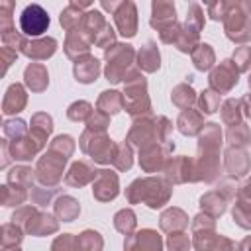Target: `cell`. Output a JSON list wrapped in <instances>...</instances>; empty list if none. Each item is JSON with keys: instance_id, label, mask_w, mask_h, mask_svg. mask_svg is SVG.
Returning <instances> with one entry per match:
<instances>
[{"instance_id": "6da1fadb", "label": "cell", "mask_w": 251, "mask_h": 251, "mask_svg": "<svg viewBox=\"0 0 251 251\" xmlns=\"http://www.w3.org/2000/svg\"><path fill=\"white\" fill-rule=\"evenodd\" d=\"M49 27V14L43 6L39 4H29L22 10L20 14V29L29 35V37H37L41 33H45Z\"/></svg>"}]
</instances>
